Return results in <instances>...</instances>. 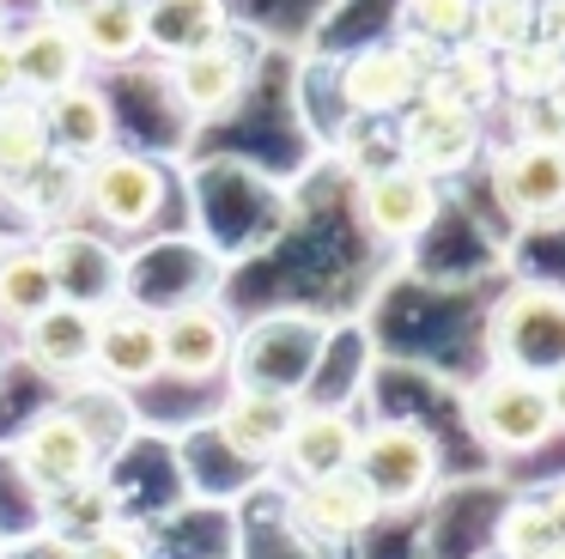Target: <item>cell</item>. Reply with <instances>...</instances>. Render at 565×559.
Wrapping results in <instances>:
<instances>
[{"mask_svg":"<svg viewBox=\"0 0 565 559\" xmlns=\"http://www.w3.org/2000/svg\"><path fill=\"white\" fill-rule=\"evenodd\" d=\"M0 182H7V177H0Z\"/></svg>","mask_w":565,"mask_h":559,"instance_id":"cell-38","label":"cell"},{"mask_svg":"<svg viewBox=\"0 0 565 559\" xmlns=\"http://www.w3.org/2000/svg\"><path fill=\"white\" fill-rule=\"evenodd\" d=\"M92 347H98V316L79 310V304H50L43 316L25 323V352H31V365L50 371V377L86 371Z\"/></svg>","mask_w":565,"mask_h":559,"instance_id":"cell-15","label":"cell"},{"mask_svg":"<svg viewBox=\"0 0 565 559\" xmlns=\"http://www.w3.org/2000/svg\"><path fill=\"white\" fill-rule=\"evenodd\" d=\"M86 201L104 225L140 231V225H152V213L164 201V177L135 152H98V165L86 177Z\"/></svg>","mask_w":565,"mask_h":559,"instance_id":"cell-10","label":"cell"},{"mask_svg":"<svg viewBox=\"0 0 565 559\" xmlns=\"http://www.w3.org/2000/svg\"><path fill=\"white\" fill-rule=\"evenodd\" d=\"M541 97H547V104H553V109H559V116H565V61H559V73H553V85H547V92H541Z\"/></svg>","mask_w":565,"mask_h":559,"instance_id":"cell-35","label":"cell"},{"mask_svg":"<svg viewBox=\"0 0 565 559\" xmlns=\"http://www.w3.org/2000/svg\"><path fill=\"white\" fill-rule=\"evenodd\" d=\"M135 7H140V0H135Z\"/></svg>","mask_w":565,"mask_h":559,"instance_id":"cell-39","label":"cell"},{"mask_svg":"<svg viewBox=\"0 0 565 559\" xmlns=\"http://www.w3.org/2000/svg\"><path fill=\"white\" fill-rule=\"evenodd\" d=\"M159 352H164V371L177 377H213L232 359V323L213 304H183L159 323Z\"/></svg>","mask_w":565,"mask_h":559,"instance_id":"cell-12","label":"cell"},{"mask_svg":"<svg viewBox=\"0 0 565 559\" xmlns=\"http://www.w3.org/2000/svg\"><path fill=\"white\" fill-rule=\"evenodd\" d=\"M0 19H7V12H0Z\"/></svg>","mask_w":565,"mask_h":559,"instance_id":"cell-37","label":"cell"},{"mask_svg":"<svg viewBox=\"0 0 565 559\" xmlns=\"http://www.w3.org/2000/svg\"><path fill=\"white\" fill-rule=\"evenodd\" d=\"M535 12H541V0H475L468 43H480L487 55H504V49L535 36Z\"/></svg>","mask_w":565,"mask_h":559,"instance_id":"cell-27","label":"cell"},{"mask_svg":"<svg viewBox=\"0 0 565 559\" xmlns=\"http://www.w3.org/2000/svg\"><path fill=\"white\" fill-rule=\"evenodd\" d=\"M322 352V323L317 316H268L244 335L237 352V377L244 389H268V395H298Z\"/></svg>","mask_w":565,"mask_h":559,"instance_id":"cell-5","label":"cell"},{"mask_svg":"<svg viewBox=\"0 0 565 559\" xmlns=\"http://www.w3.org/2000/svg\"><path fill=\"white\" fill-rule=\"evenodd\" d=\"M541 389H547V413H553V432H565V365L553 377H541Z\"/></svg>","mask_w":565,"mask_h":559,"instance_id":"cell-33","label":"cell"},{"mask_svg":"<svg viewBox=\"0 0 565 559\" xmlns=\"http://www.w3.org/2000/svg\"><path fill=\"white\" fill-rule=\"evenodd\" d=\"M43 262H50L55 274V298L62 304H79V310H110L116 292H122V255L110 250L104 238H92V231H55L50 243H43Z\"/></svg>","mask_w":565,"mask_h":559,"instance_id":"cell-7","label":"cell"},{"mask_svg":"<svg viewBox=\"0 0 565 559\" xmlns=\"http://www.w3.org/2000/svg\"><path fill=\"white\" fill-rule=\"evenodd\" d=\"M13 43V61H19V85L38 97L62 92V85L79 80V61H86V49H79L74 24L62 19H43V24H25L19 36H7Z\"/></svg>","mask_w":565,"mask_h":559,"instance_id":"cell-17","label":"cell"},{"mask_svg":"<svg viewBox=\"0 0 565 559\" xmlns=\"http://www.w3.org/2000/svg\"><path fill=\"white\" fill-rule=\"evenodd\" d=\"M177 92H183L189 109L220 116V109H232L237 92H244V55H237L225 36H213L207 49H189V55H177Z\"/></svg>","mask_w":565,"mask_h":559,"instance_id":"cell-22","label":"cell"},{"mask_svg":"<svg viewBox=\"0 0 565 559\" xmlns=\"http://www.w3.org/2000/svg\"><path fill=\"white\" fill-rule=\"evenodd\" d=\"M62 523L74 535H98V529H110L116 523V498H110V486H98L86 474V481H74V486H62Z\"/></svg>","mask_w":565,"mask_h":559,"instance_id":"cell-30","label":"cell"},{"mask_svg":"<svg viewBox=\"0 0 565 559\" xmlns=\"http://www.w3.org/2000/svg\"><path fill=\"white\" fill-rule=\"evenodd\" d=\"M140 24H147V49L177 61L225 31V0H140Z\"/></svg>","mask_w":565,"mask_h":559,"instance_id":"cell-23","label":"cell"},{"mask_svg":"<svg viewBox=\"0 0 565 559\" xmlns=\"http://www.w3.org/2000/svg\"><path fill=\"white\" fill-rule=\"evenodd\" d=\"M492 189L523 225L565 219V140H511L492 158Z\"/></svg>","mask_w":565,"mask_h":559,"instance_id":"cell-4","label":"cell"},{"mask_svg":"<svg viewBox=\"0 0 565 559\" xmlns=\"http://www.w3.org/2000/svg\"><path fill=\"white\" fill-rule=\"evenodd\" d=\"M419 97H431V104H456V109H468V116H480V109L499 97V55H487L480 43L438 49L431 73L419 80Z\"/></svg>","mask_w":565,"mask_h":559,"instance_id":"cell-18","label":"cell"},{"mask_svg":"<svg viewBox=\"0 0 565 559\" xmlns=\"http://www.w3.org/2000/svg\"><path fill=\"white\" fill-rule=\"evenodd\" d=\"M487 340L499 371L553 377L565 365V286H511L492 310Z\"/></svg>","mask_w":565,"mask_h":559,"instance_id":"cell-1","label":"cell"},{"mask_svg":"<svg viewBox=\"0 0 565 559\" xmlns=\"http://www.w3.org/2000/svg\"><path fill=\"white\" fill-rule=\"evenodd\" d=\"M298 517L310 523L317 535H359V529H371V523L383 517V505L371 498V486L359 481L353 468H341V474H322V481H305V493H298Z\"/></svg>","mask_w":565,"mask_h":559,"instance_id":"cell-19","label":"cell"},{"mask_svg":"<svg viewBox=\"0 0 565 559\" xmlns=\"http://www.w3.org/2000/svg\"><path fill=\"white\" fill-rule=\"evenodd\" d=\"M92 365H98L110 383H147V377L164 371L159 352V323L140 310H110L98 316V347H92Z\"/></svg>","mask_w":565,"mask_h":559,"instance_id":"cell-16","label":"cell"},{"mask_svg":"<svg viewBox=\"0 0 565 559\" xmlns=\"http://www.w3.org/2000/svg\"><path fill=\"white\" fill-rule=\"evenodd\" d=\"M499 553L504 559H553L565 553V486L516 498L499 517Z\"/></svg>","mask_w":565,"mask_h":559,"instance_id":"cell-21","label":"cell"},{"mask_svg":"<svg viewBox=\"0 0 565 559\" xmlns=\"http://www.w3.org/2000/svg\"><path fill=\"white\" fill-rule=\"evenodd\" d=\"M353 474L371 486V498H377L383 510H407L438 486V444L407 420L371 425V432H359Z\"/></svg>","mask_w":565,"mask_h":559,"instance_id":"cell-2","label":"cell"},{"mask_svg":"<svg viewBox=\"0 0 565 559\" xmlns=\"http://www.w3.org/2000/svg\"><path fill=\"white\" fill-rule=\"evenodd\" d=\"M50 122H43L38 97H0V177H25L50 158Z\"/></svg>","mask_w":565,"mask_h":559,"instance_id":"cell-25","label":"cell"},{"mask_svg":"<svg viewBox=\"0 0 565 559\" xmlns=\"http://www.w3.org/2000/svg\"><path fill=\"white\" fill-rule=\"evenodd\" d=\"M292 420H298V401H292V395L237 389V395L225 401V413H220V437L237 450V456L268 462V456H280V444H286V432H292Z\"/></svg>","mask_w":565,"mask_h":559,"instance_id":"cell-14","label":"cell"},{"mask_svg":"<svg viewBox=\"0 0 565 559\" xmlns=\"http://www.w3.org/2000/svg\"><path fill=\"white\" fill-rule=\"evenodd\" d=\"M492 559H504V553H492Z\"/></svg>","mask_w":565,"mask_h":559,"instance_id":"cell-36","label":"cell"},{"mask_svg":"<svg viewBox=\"0 0 565 559\" xmlns=\"http://www.w3.org/2000/svg\"><path fill=\"white\" fill-rule=\"evenodd\" d=\"M535 36L553 49V55H565V0H541V12H535Z\"/></svg>","mask_w":565,"mask_h":559,"instance_id":"cell-32","label":"cell"},{"mask_svg":"<svg viewBox=\"0 0 565 559\" xmlns=\"http://www.w3.org/2000/svg\"><path fill=\"white\" fill-rule=\"evenodd\" d=\"M431 61H438V43H426V36L365 49V55H353V67H347V104L365 109V116L407 109L419 97V80L431 73Z\"/></svg>","mask_w":565,"mask_h":559,"instance_id":"cell-6","label":"cell"},{"mask_svg":"<svg viewBox=\"0 0 565 559\" xmlns=\"http://www.w3.org/2000/svg\"><path fill=\"white\" fill-rule=\"evenodd\" d=\"M13 92H25V85H19V61H13V43L0 36V97H13Z\"/></svg>","mask_w":565,"mask_h":559,"instance_id":"cell-34","label":"cell"},{"mask_svg":"<svg viewBox=\"0 0 565 559\" xmlns=\"http://www.w3.org/2000/svg\"><path fill=\"white\" fill-rule=\"evenodd\" d=\"M359 219H365L377 238L407 243L438 219V177L414 165H390V170H371L359 182Z\"/></svg>","mask_w":565,"mask_h":559,"instance_id":"cell-8","label":"cell"},{"mask_svg":"<svg viewBox=\"0 0 565 559\" xmlns=\"http://www.w3.org/2000/svg\"><path fill=\"white\" fill-rule=\"evenodd\" d=\"M43 122H50V146L74 158H98L110 152V104H104L98 85H62V92L43 97Z\"/></svg>","mask_w":565,"mask_h":559,"instance_id":"cell-20","label":"cell"},{"mask_svg":"<svg viewBox=\"0 0 565 559\" xmlns=\"http://www.w3.org/2000/svg\"><path fill=\"white\" fill-rule=\"evenodd\" d=\"M67 24H74L79 49L98 61H135L147 49V24H140L135 0H86Z\"/></svg>","mask_w":565,"mask_h":559,"instance_id":"cell-24","label":"cell"},{"mask_svg":"<svg viewBox=\"0 0 565 559\" xmlns=\"http://www.w3.org/2000/svg\"><path fill=\"white\" fill-rule=\"evenodd\" d=\"M353 450H359V425L347 420L341 408H310L292 420L280 456L298 481H322V474H341L353 468Z\"/></svg>","mask_w":565,"mask_h":559,"instance_id":"cell-13","label":"cell"},{"mask_svg":"<svg viewBox=\"0 0 565 559\" xmlns=\"http://www.w3.org/2000/svg\"><path fill=\"white\" fill-rule=\"evenodd\" d=\"M50 304H62V298H55V274H50V262H43V250H13L0 262V316L25 328L31 316H43Z\"/></svg>","mask_w":565,"mask_h":559,"instance_id":"cell-26","label":"cell"},{"mask_svg":"<svg viewBox=\"0 0 565 559\" xmlns=\"http://www.w3.org/2000/svg\"><path fill=\"white\" fill-rule=\"evenodd\" d=\"M402 152L414 170L426 177H450V170L475 165L480 152V116L456 104H431V97H414L407 104V122H402Z\"/></svg>","mask_w":565,"mask_h":559,"instance_id":"cell-9","label":"cell"},{"mask_svg":"<svg viewBox=\"0 0 565 559\" xmlns=\"http://www.w3.org/2000/svg\"><path fill=\"white\" fill-rule=\"evenodd\" d=\"M19 462H25V474H31L38 486L62 493V486L86 481V474L98 468V437H92L67 408H55V413H43V420L25 432V444H19Z\"/></svg>","mask_w":565,"mask_h":559,"instance_id":"cell-11","label":"cell"},{"mask_svg":"<svg viewBox=\"0 0 565 559\" xmlns=\"http://www.w3.org/2000/svg\"><path fill=\"white\" fill-rule=\"evenodd\" d=\"M407 19H414V36L450 49V43H468L475 0H407Z\"/></svg>","mask_w":565,"mask_h":559,"instance_id":"cell-29","label":"cell"},{"mask_svg":"<svg viewBox=\"0 0 565 559\" xmlns=\"http://www.w3.org/2000/svg\"><path fill=\"white\" fill-rule=\"evenodd\" d=\"M79 559H147V547H140L128 529H116V523H110V529H98L86 547H79Z\"/></svg>","mask_w":565,"mask_h":559,"instance_id":"cell-31","label":"cell"},{"mask_svg":"<svg viewBox=\"0 0 565 559\" xmlns=\"http://www.w3.org/2000/svg\"><path fill=\"white\" fill-rule=\"evenodd\" d=\"M559 61H565V55H553L541 36L504 49V55H499V92H511V97H541V92L553 85V73H559Z\"/></svg>","mask_w":565,"mask_h":559,"instance_id":"cell-28","label":"cell"},{"mask_svg":"<svg viewBox=\"0 0 565 559\" xmlns=\"http://www.w3.org/2000/svg\"><path fill=\"white\" fill-rule=\"evenodd\" d=\"M468 425L480 432V444L504 450V456L541 450L553 437V413H547V389H541V377L487 371L475 389H468Z\"/></svg>","mask_w":565,"mask_h":559,"instance_id":"cell-3","label":"cell"}]
</instances>
